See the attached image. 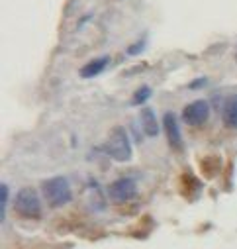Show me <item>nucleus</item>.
<instances>
[{"label": "nucleus", "instance_id": "9", "mask_svg": "<svg viewBox=\"0 0 237 249\" xmlns=\"http://www.w3.org/2000/svg\"><path fill=\"white\" fill-rule=\"evenodd\" d=\"M108 65V57H100V59H94L90 63H86L83 69H81V77L83 79H92L96 75H100Z\"/></svg>", "mask_w": 237, "mask_h": 249}, {"label": "nucleus", "instance_id": "1", "mask_svg": "<svg viewBox=\"0 0 237 249\" xmlns=\"http://www.w3.org/2000/svg\"><path fill=\"white\" fill-rule=\"evenodd\" d=\"M41 189H43V196H45V200H47V204L51 208L65 206L73 198L69 180L65 177H53V178L45 180Z\"/></svg>", "mask_w": 237, "mask_h": 249}, {"label": "nucleus", "instance_id": "12", "mask_svg": "<svg viewBox=\"0 0 237 249\" xmlns=\"http://www.w3.org/2000/svg\"><path fill=\"white\" fill-rule=\"evenodd\" d=\"M141 47H143V43L139 41V43H135V47H130V49H128V53H132V55H134V53H137Z\"/></svg>", "mask_w": 237, "mask_h": 249}, {"label": "nucleus", "instance_id": "2", "mask_svg": "<svg viewBox=\"0 0 237 249\" xmlns=\"http://www.w3.org/2000/svg\"><path fill=\"white\" fill-rule=\"evenodd\" d=\"M106 151L108 155L118 161V163H126L132 159V143H130V136L122 126H116L106 142Z\"/></svg>", "mask_w": 237, "mask_h": 249}, {"label": "nucleus", "instance_id": "7", "mask_svg": "<svg viewBox=\"0 0 237 249\" xmlns=\"http://www.w3.org/2000/svg\"><path fill=\"white\" fill-rule=\"evenodd\" d=\"M221 116H223V124L227 128H237V94H231L225 98Z\"/></svg>", "mask_w": 237, "mask_h": 249}, {"label": "nucleus", "instance_id": "10", "mask_svg": "<svg viewBox=\"0 0 237 249\" xmlns=\"http://www.w3.org/2000/svg\"><path fill=\"white\" fill-rule=\"evenodd\" d=\"M8 204V184H0V220H4Z\"/></svg>", "mask_w": 237, "mask_h": 249}, {"label": "nucleus", "instance_id": "8", "mask_svg": "<svg viewBox=\"0 0 237 249\" xmlns=\"http://www.w3.org/2000/svg\"><path fill=\"white\" fill-rule=\"evenodd\" d=\"M141 128L149 138H155L159 134V120L155 118V112L151 108L141 110Z\"/></svg>", "mask_w": 237, "mask_h": 249}, {"label": "nucleus", "instance_id": "4", "mask_svg": "<svg viewBox=\"0 0 237 249\" xmlns=\"http://www.w3.org/2000/svg\"><path fill=\"white\" fill-rule=\"evenodd\" d=\"M108 195L114 202H128V200H134L135 195H137V184L134 178H118L110 184V189H108Z\"/></svg>", "mask_w": 237, "mask_h": 249}, {"label": "nucleus", "instance_id": "3", "mask_svg": "<svg viewBox=\"0 0 237 249\" xmlns=\"http://www.w3.org/2000/svg\"><path fill=\"white\" fill-rule=\"evenodd\" d=\"M14 208L24 218H39L41 202H39V196H37L35 189H32V186H24V189H20L16 198H14Z\"/></svg>", "mask_w": 237, "mask_h": 249}, {"label": "nucleus", "instance_id": "11", "mask_svg": "<svg viewBox=\"0 0 237 249\" xmlns=\"http://www.w3.org/2000/svg\"><path fill=\"white\" fill-rule=\"evenodd\" d=\"M151 96V89L149 87H141L135 94H134V98H132V104H135V106H139V104H143L147 98Z\"/></svg>", "mask_w": 237, "mask_h": 249}, {"label": "nucleus", "instance_id": "5", "mask_svg": "<svg viewBox=\"0 0 237 249\" xmlns=\"http://www.w3.org/2000/svg\"><path fill=\"white\" fill-rule=\"evenodd\" d=\"M210 116V104L206 100H194L183 110V118L188 126H202Z\"/></svg>", "mask_w": 237, "mask_h": 249}, {"label": "nucleus", "instance_id": "6", "mask_svg": "<svg viewBox=\"0 0 237 249\" xmlns=\"http://www.w3.org/2000/svg\"><path fill=\"white\" fill-rule=\"evenodd\" d=\"M163 128L167 134V140L170 143L172 149H181L183 147V138H181V128H179V122H176V116L172 112H167L163 116Z\"/></svg>", "mask_w": 237, "mask_h": 249}]
</instances>
